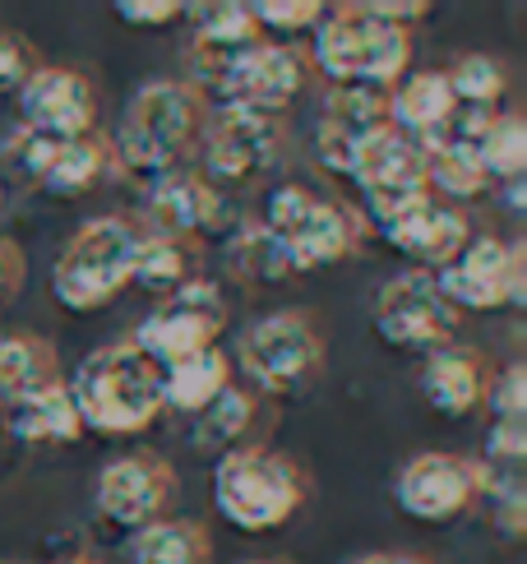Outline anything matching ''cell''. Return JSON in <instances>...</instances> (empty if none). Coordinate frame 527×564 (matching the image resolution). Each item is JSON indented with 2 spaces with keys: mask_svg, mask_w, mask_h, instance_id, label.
I'll return each mask as SVG.
<instances>
[{
  "mask_svg": "<svg viewBox=\"0 0 527 564\" xmlns=\"http://www.w3.org/2000/svg\"><path fill=\"white\" fill-rule=\"evenodd\" d=\"M204 116L208 111L200 102V93L185 79H149L130 98L116 134L107 139L111 167H121L149 185L172 172H185L190 153L200 149Z\"/></svg>",
  "mask_w": 527,
  "mask_h": 564,
  "instance_id": "6da1fadb",
  "label": "cell"
},
{
  "mask_svg": "<svg viewBox=\"0 0 527 564\" xmlns=\"http://www.w3.org/2000/svg\"><path fill=\"white\" fill-rule=\"evenodd\" d=\"M310 65L333 84L379 88L389 93L407 65H412V29L389 23L370 10V0H347V6H324L310 42Z\"/></svg>",
  "mask_w": 527,
  "mask_h": 564,
  "instance_id": "7a4b0ae2",
  "label": "cell"
},
{
  "mask_svg": "<svg viewBox=\"0 0 527 564\" xmlns=\"http://www.w3.org/2000/svg\"><path fill=\"white\" fill-rule=\"evenodd\" d=\"M65 389L75 398L84 431L98 435H139L162 412V370L149 357H139L130 343L88 351Z\"/></svg>",
  "mask_w": 527,
  "mask_h": 564,
  "instance_id": "3957f363",
  "label": "cell"
},
{
  "mask_svg": "<svg viewBox=\"0 0 527 564\" xmlns=\"http://www.w3.org/2000/svg\"><path fill=\"white\" fill-rule=\"evenodd\" d=\"M310 79V61L305 52L287 42H259L246 52H190V88L200 93V102H218V107H246L259 116H278L292 107Z\"/></svg>",
  "mask_w": 527,
  "mask_h": 564,
  "instance_id": "277c9868",
  "label": "cell"
},
{
  "mask_svg": "<svg viewBox=\"0 0 527 564\" xmlns=\"http://www.w3.org/2000/svg\"><path fill=\"white\" fill-rule=\"evenodd\" d=\"M139 246H143V223L121 218V214L88 218L65 241L61 260L52 269V296L69 315L103 311V305H111L130 288Z\"/></svg>",
  "mask_w": 527,
  "mask_h": 564,
  "instance_id": "5b68a950",
  "label": "cell"
},
{
  "mask_svg": "<svg viewBox=\"0 0 527 564\" xmlns=\"http://www.w3.org/2000/svg\"><path fill=\"white\" fill-rule=\"evenodd\" d=\"M305 505V473L273 449H232L213 467V509L236 532H273Z\"/></svg>",
  "mask_w": 527,
  "mask_h": 564,
  "instance_id": "8992f818",
  "label": "cell"
},
{
  "mask_svg": "<svg viewBox=\"0 0 527 564\" xmlns=\"http://www.w3.org/2000/svg\"><path fill=\"white\" fill-rule=\"evenodd\" d=\"M259 227L278 241L292 273L343 264L356 250V241H362V218L347 204L305 191V185H278Z\"/></svg>",
  "mask_w": 527,
  "mask_h": 564,
  "instance_id": "52a82bcc",
  "label": "cell"
},
{
  "mask_svg": "<svg viewBox=\"0 0 527 564\" xmlns=\"http://www.w3.org/2000/svg\"><path fill=\"white\" fill-rule=\"evenodd\" d=\"M241 370L259 393H297L324 366V328L310 311H273L241 334Z\"/></svg>",
  "mask_w": 527,
  "mask_h": 564,
  "instance_id": "ba28073f",
  "label": "cell"
},
{
  "mask_svg": "<svg viewBox=\"0 0 527 564\" xmlns=\"http://www.w3.org/2000/svg\"><path fill=\"white\" fill-rule=\"evenodd\" d=\"M453 311H505L527 305V250L505 237H472L444 269L430 273Z\"/></svg>",
  "mask_w": 527,
  "mask_h": 564,
  "instance_id": "9c48e42d",
  "label": "cell"
},
{
  "mask_svg": "<svg viewBox=\"0 0 527 564\" xmlns=\"http://www.w3.org/2000/svg\"><path fill=\"white\" fill-rule=\"evenodd\" d=\"M223 324H227L223 288L213 278H190L185 288L162 296V305L149 319H139L130 347L139 357H149L158 370H166L185 357H195L204 347H218Z\"/></svg>",
  "mask_w": 527,
  "mask_h": 564,
  "instance_id": "30bf717a",
  "label": "cell"
},
{
  "mask_svg": "<svg viewBox=\"0 0 527 564\" xmlns=\"http://www.w3.org/2000/svg\"><path fill=\"white\" fill-rule=\"evenodd\" d=\"M347 181L356 185L366 214L375 227H389L402 214H412L417 204L430 199V185H426V149L417 139L398 134L394 126L379 130L370 144L352 158Z\"/></svg>",
  "mask_w": 527,
  "mask_h": 564,
  "instance_id": "8fae6325",
  "label": "cell"
},
{
  "mask_svg": "<svg viewBox=\"0 0 527 564\" xmlns=\"http://www.w3.org/2000/svg\"><path fill=\"white\" fill-rule=\"evenodd\" d=\"M282 153V126L278 116H259L246 107H218L204 116L200 130V158L204 181L213 185H255Z\"/></svg>",
  "mask_w": 527,
  "mask_h": 564,
  "instance_id": "7c38bea8",
  "label": "cell"
},
{
  "mask_svg": "<svg viewBox=\"0 0 527 564\" xmlns=\"http://www.w3.org/2000/svg\"><path fill=\"white\" fill-rule=\"evenodd\" d=\"M394 500L417 523H453L482 500V477H476V463L463 454L421 449L398 467Z\"/></svg>",
  "mask_w": 527,
  "mask_h": 564,
  "instance_id": "4fadbf2b",
  "label": "cell"
},
{
  "mask_svg": "<svg viewBox=\"0 0 527 564\" xmlns=\"http://www.w3.org/2000/svg\"><path fill=\"white\" fill-rule=\"evenodd\" d=\"M93 505H98V513L111 528H126V532L166 519V509L176 505L172 463L158 454H126L107 463L98 481H93Z\"/></svg>",
  "mask_w": 527,
  "mask_h": 564,
  "instance_id": "5bb4252c",
  "label": "cell"
},
{
  "mask_svg": "<svg viewBox=\"0 0 527 564\" xmlns=\"http://www.w3.org/2000/svg\"><path fill=\"white\" fill-rule=\"evenodd\" d=\"M459 319L463 315L435 292V282L421 269L389 278L375 296V334L389 347H444L453 343Z\"/></svg>",
  "mask_w": 527,
  "mask_h": 564,
  "instance_id": "9a60e30c",
  "label": "cell"
},
{
  "mask_svg": "<svg viewBox=\"0 0 527 564\" xmlns=\"http://www.w3.org/2000/svg\"><path fill=\"white\" fill-rule=\"evenodd\" d=\"M19 121L52 144L84 139L98 126V93L69 65H37L19 88Z\"/></svg>",
  "mask_w": 527,
  "mask_h": 564,
  "instance_id": "2e32d148",
  "label": "cell"
},
{
  "mask_svg": "<svg viewBox=\"0 0 527 564\" xmlns=\"http://www.w3.org/2000/svg\"><path fill=\"white\" fill-rule=\"evenodd\" d=\"M389 126V93L379 88H356V84H333L320 102L315 121V158L329 172L347 176L352 158L362 153L370 139Z\"/></svg>",
  "mask_w": 527,
  "mask_h": 564,
  "instance_id": "e0dca14e",
  "label": "cell"
},
{
  "mask_svg": "<svg viewBox=\"0 0 527 564\" xmlns=\"http://www.w3.org/2000/svg\"><path fill=\"white\" fill-rule=\"evenodd\" d=\"M218 223H223V199L200 172L185 167L149 185V227L143 231H158V237L190 246L195 237L218 231Z\"/></svg>",
  "mask_w": 527,
  "mask_h": 564,
  "instance_id": "ac0fdd59",
  "label": "cell"
},
{
  "mask_svg": "<svg viewBox=\"0 0 527 564\" xmlns=\"http://www.w3.org/2000/svg\"><path fill=\"white\" fill-rule=\"evenodd\" d=\"M421 398L440 416H472L476 408H486V389H491V375L486 361L476 347L463 343H444V347H430L426 361H421Z\"/></svg>",
  "mask_w": 527,
  "mask_h": 564,
  "instance_id": "d6986e66",
  "label": "cell"
},
{
  "mask_svg": "<svg viewBox=\"0 0 527 564\" xmlns=\"http://www.w3.org/2000/svg\"><path fill=\"white\" fill-rule=\"evenodd\" d=\"M379 237L421 269H444L453 254L472 241V223H467V214L459 204L426 199V204L412 208V214H402L398 223L379 227Z\"/></svg>",
  "mask_w": 527,
  "mask_h": 564,
  "instance_id": "ffe728a7",
  "label": "cell"
},
{
  "mask_svg": "<svg viewBox=\"0 0 527 564\" xmlns=\"http://www.w3.org/2000/svg\"><path fill=\"white\" fill-rule=\"evenodd\" d=\"M61 357L42 334L29 328H0V403L14 408L23 398H37L61 384Z\"/></svg>",
  "mask_w": 527,
  "mask_h": 564,
  "instance_id": "44dd1931",
  "label": "cell"
},
{
  "mask_svg": "<svg viewBox=\"0 0 527 564\" xmlns=\"http://www.w3.org/2000/svg\"><path fill=\"white\" fill-rule=\"evenodd\" d=\"M453 93H449V79L444 69H417V75H402L394 88H389V126L407 139H435L440 126L453 116Z\"/></svg>",
  "mask_w": 527,
  "mask_h": 564,
  "instance_id": "7402d4cb",
  "label": "cell"
},
{
  "mask_svg": "<svg viewBox=\"0 0 527 564\" xmlns=\"http://www.w3.org/2000/svg\"><path fill=\"white\" fill-rule=\"evenodd\" d=\"M6 431L23 444H75V440H84V421H79L75 398H69V389L61 380L46 393L6 408Z\"/></svg>",
  "mask_w": 527,
  "mask_h": 564,
  "instance_id": "603a6c76",
  "label": "cell"
},
{
  "mask_svg": "<svg viewBox=\"0 0 527 564\" xmlns=\"http://www.w3.org/2000/svg\"><path fill=\"white\" fill-rule=\"evenodd\" d=\"M223 389H232V357L223 347H204L162 370V408L204 412Z\"/></svg>",
  "mask_w": 527,
  "mask_h": 564,
  "instance_id": "cb8c5ba5",
  "label": "cell"
},
{
  "mask_svg": "<svg viewBox=\"0 0 527 564\" xmlns=\"http://www.w3.org/2000/svg\"><path fill=\"white\" fill-rule=\"evenodd\" d=\"M130 564H213V536L204 523L158 519L130 536Z\"/></svg>",
  "mask_w": 527,
  "mask_h": 564,
  "instance_id": "d4e9b609",
  "label": "cell"
},
{
  "mask_svg": "<svg viewBox=\"0 0 527 564\" xmlns=\"http://www.w3.org/2000/svg\"><path fill=\"white\" fill-rule=\"evenodd\" d=\"M107 172H111L107 139L84 134V139H65V144H52V158H46L37 185H42V191H52V195H84Z\"/></svg>",
  "mask_w": 527,
  "mask_h": 564,
  "instance_id": "484cf974",
  "label": "cell"
},
{
  "mask_svg": "<svg viewBox=\"0 0 527 564\" xmlns=\"http://www.w3.org/2000/svg\"><path fill=\"white\" fill-rule=\"evenodd\" d=\"M190 278H195V246L172 241V237H158V231H143V246H139V254H135V278H130V288L172 296L176 288H185Z\"/></svg>",
  "mask_w": 527,
  "mask_h": 564,
  "instance_id": "4316f807",
  "label": "cell"
},
{
  "mask_svg": "<svg viewBox=\"0 0 527 564\" xmlns=\"http://www.w3.org/2000/svg\"><path fill=\"white\" fill-rule=\"evenodd\" d=\"M195 416H200V426H195V444H200V449H223V454H232L236 444L250 435V426H255V416H259V393L232 384V389H223V393L213 398L204 412H195Z\"/></svg>",
  "mask_w": 527,
  "mask_h": 564,
  "instance_id": "83f0119b",
  "label": "cell"
},
{
  "mask_svg": "<svg viewBox=\"0 0 527 564\" xmlns=\"http://www.w3.org/2000/svg\"><path fill=\"white\" fill-rule=\"evenodd\" d=\"M195 14H200V23H195V37H190V52L227 56V52H246V46L264 42V29L255 23L250 6L223 0V6H200Z\"/></svg>",
  "mask_w": 527,
  "mask_h": 564,
  "instance_id": "f1b7e54d",
  "label": "cell"
},
{
  "mask_svg": "<svg viewBox=\"0 0 527 564\" xmlns=\"http://www.w3.org/2000/svg\"><path fill=\"white\" fill-rule=\"evenodd\" d=\"M426 185H430V199L444 195V204H459V208L463 199L491 191L476 149H426Z\"/></svg>",
  "mask_w": 527,
  "mask_h": 564,
  "instance_id": "f546056e",
  "label": "cell"
},
{
  "mask_svg": "<svg viewBox=\"0 0 527 564\" xmlns=\"http://www.w3.org/2000/svg\"><path fill=\"white\" fill-rule=\"evenodd\" d=\"M482 172L491 185H509V181H523L527 176V121L514 111H495V121L486 126L482 134Z\"/></svg>",
  "mask_w": 527,
  "mask_h": 564,
  "instance_id": "4dcf8cb0",
  "label": "cell"
},
{
  "mask_svg": "<svg viewBox=\"0 0 527 564\" xmlns=\"http://www.w3.org/2000/svg\"><path fill=\"white\" fill-rule=\"evenodd\" d=\"M444 79H449L453 102L472 107V111H495L499 98H505V88H509L505 65L495 56H482V52H467L453 69H444Z\"/></svg>",
  "mask_w": 527,
  "mask_h": 564,
  "instance_id": "1f68e13d",
  "label": "cell"
},
{
  "mask_svg": "<svg viewBox=\"0 0 527 564\" xmlns=\"http://www.w3.org/2000/svg\"><path fill=\"white\" fill-rule=\"evenodd\" d=\"M232 269L241 278H250V282H282L287 273H292L287 254L278 250V241L264 227H250L232 241Z\"/></svg>",
  "mask_w": 527,
  "mask_h": 564,
  "instance_id": "d6a6232c",
  "label": "cell"
},
{
  "mask_svg": "<svg viewBox=\"0 0 527 564\" xmlns=\"http://www.w3.org/2000/svg\"><path fill=\"white\" fill-rule=\"evenodd\" d=\"M46 158H52V139H42L33 130H14L6 144H0V162H6V172L14 181H42V167H46Z\"/></svg>",
  "mask_w": 527,
  "mask_h": 564,
  "instance_id": "836d02e7",
  "label": "cell"
},
{
  "mask_svg": "<svg viewBox=\"0 0 527 564\" xmlns=\"http://www.w3.org/2000/svg\"><path fill=\"white\" fill-rule=\"evenodd\" d=\"M255 23L259 29H278V33H301V29H315V23L324 19V6L320 0H259V6H250Z\"/></svg>",
  "mask_w": 527,
  "mask_h": 564,
  "instance_id": "e575fe53",
  "label": "cell"
},
{
  "mask_svg": "<svg viewBox=\"0 0 527 564\" xmlns=\"http://www.w3.org/2000/svg\"><path fill=\"white\" fill-rule=\"evenodd\" d=\"M486 408H491V421H527V366L523 361H514L499 380H491Z\"/></svg>",
  "mask_w": 527,
  "mask_h": 564,
  "instance_id": "d590c367",
  "label": "cell"
},
{
  "mask_svg": "<svg viewBox=\"0 0 527 564\" xmlns=\"http://www.w3.org/2000/svg\"><path fill=\"white\" fill-rule=\"evenodd\" d=\"M495 467H523L527 463V421H491L486 458Z\"/></svg>",
  "mask_w": 527,
  "mask_h": 564,
  "instance_id": "8d00e7d4",
  "label": "cell"
},
{
  "mask_svg": "<svg viewBox=\"0 0 527 564\" xmlns=\"http://www.w3.org/2000/svg\"><path fill=\"white\" fill-rule=\"evenodd\" d=\"M37 69V52L19 33L0 29V93H19L23 79Z\"/></svg>",
  "mask_w": 527,
  "mask_h": 564,
  "instance_id": "74e56055",
  "label": "cell"
},
{
  "mask_svg": "<svg viewBox=\"0 0 527 564\" xmlns=\"http://www.w3.org/2000/svg\"><path fill=\"white\" fill-rule=\"evenodd\" d=\"M116 19L130 23V29H166V23H176L190 6L181 0H116Z\"/></svg>",
  "mask_w": 527,
  "mask_h": 564,
  "instance_id": "f35d334b",
  "label": "cell"
},
{
  "mask_svg": "<svg viewBox=\"0 0 527 564\" xmlns=\"http://www.w3.org/2000/svg\"><path fill=\"white\" fill-rule=\"evenodd\" d=\"M23 278H29V260H23V250L0 237V305H10L23 292Z\"/></svg>",
  "mask_w": 527,
  "mask_h": 564,
  "instance_id": "ab89813d",
  "label": "cell"
},
{
  "mask_svg": "<svg viewBox=\"0 0 527 564\" xmlns=\"http://www.w3.org/2000/svg\"><path fill=\"white\" fill-rule=\"evenodd\" d=\"M370 10H375L379 19H389V23H402V29H412V19L421 23V19L430 14L426 0H370Z\"/></svg>",
  "mask_w": 527,
  "mask_h": 564,
  "instance_id": "60d3db41",
  "label": "cell"
},
{
  "mask_svg": "<svg viewBox=\"0 0 527 564\" xmlns=\"http://www.w3.org/2000/svg\"><path fill=\"white\" fill-rule=\"evenodd\" d=\"M352 564H435V560H426V555H407V551H370V555L352 560Z\"/></svg>",
  "mask_w": 527,
  "mask_h": 564,
  "instance_id": "b9f144b4",
  "label": "cell"
},
{
  "mask_svg": "<svg viewBox=\"0 0 527 564\" xmlns=\"http://www.w3.org/2000/svg\"><path fill=\"white\" fill-rule=\"evenodd\" d=\"M499 191H505L509 208H523V195H527V176H523V181H509V185H499Z\"/></svg>",
  "mask_w": 527,
  "mask_h": 564,
  "instance_id": "7bdbcfd3",
  "label": "cell"
},
{
  "mask_svg": "<svg viewBox=\"0 0 527 564\" xmlns=\"http://www.w3.org/2000/svg\"><path fill=\"white\" fill-rule=\"evenodd\" d=\"M246 564H292V560H246Z\"/></svg>",
  "mask_w": 527,
  "mask_h": 564,
  "instance_id": "ee69618b",
  "label": "cell"
},
{
  "mask_svg": "<svg viewBox=\"0 0 527 564\" xmlns=\"http://www.w3.org/2000/svg\"><path fill=\"white\" fill-rule=\"evenodd\" d=\"M61 564H93V560H61Z\"/></svg>",
  "mask_w": 527,
  "mask_h": 564,
  "instance_id": "f6af8a7d",
  "label": "cell"
},
{
  "mask_svg": "<svg viewBox=\"0 0 527 564\" xmlns=\"http://www.w3.org/2000/svg\"><path fill=\"white\" fill-rule=\"evenodd\" d=\"M0 564H23V560H0Z\"/></svg>",
  "mask_w": 527,
  "mask_h": 564,
  "instance_id": "bcb514c9",
  "label": "cell"
}]
</instances>
